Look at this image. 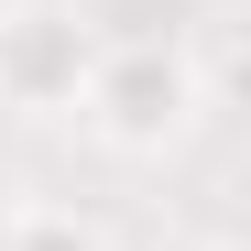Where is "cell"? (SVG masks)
Listing matches in <instances>:
<instances>
[{
    "label": "cell",
    "mask_w": 251,
    "mask_h": 251,
    "mask_svg": "<svg viewBox=\"0 0 251 251\" xmlns=\"http://www.w3.org/2000/svg\"><path fill=\"white\" fill-rule=\"evenodd\" d=\"M207 109V76L186 55V33H99V66H88V99H76V131L99 153H131L164 164Z\"/></svg>",
    "instance_id": "6da1fadb"
},
{
    "label": "cell",
    "mask_w": 251,
    "mask_h": 251,
    "mask_svg": "<svg viewBox=\"0 0 251 251\" xmlns=\"http://www.w3.org/2000/svg\"><path fill=\"white\" fill-rule=\"evenodd\" d=\"M0 219H11V197H0Z\"/></svg>",
    "instance_id": "277c9868"
},
{
    "label": "cell",
    "mask_w": 251,
    "mask_h": 251,
    "mask_svg": "<svg viewBox=\"0 0 251 251\" xmlns=\"http://www.w3.org/2000/svg\"><path fill=\"white\" fill-rule=\"evenodd\" d=\"M219 251H229V240H219Z\"/></svg>",
    "instance_id": "5b68a950"
},
{
    "label": "cell",
    "mask_w": 251,
    "mask_h": 251,
    "mask_svg": "<svg viewBox=\"0 0 251 251\" xmlns=\"http://www.w3.org/2000/svg\"><path fill=\"white\" fill-rule=\"evenodd\" d=\"M0 251H109V229L76 219V207H11L0 219Z\"/></svg>",
    "instance_id": "3957f363"
},
{
    "label": "cell",
    "mask_w": 251,
    "mask_h": 251,
    "mask_svg": "<svg viewBox=\"0 0 251 251\" xmlns=\"http://www.w3.org/2000/svg\"><path fill=\"white\" fill-rule=\"evenodd\" d=\"M88 66H99L88 0H0V109L11 120H76Z\"/></svg>",
    "instance_id": "7a4b0ae2"
}]
</instances>
